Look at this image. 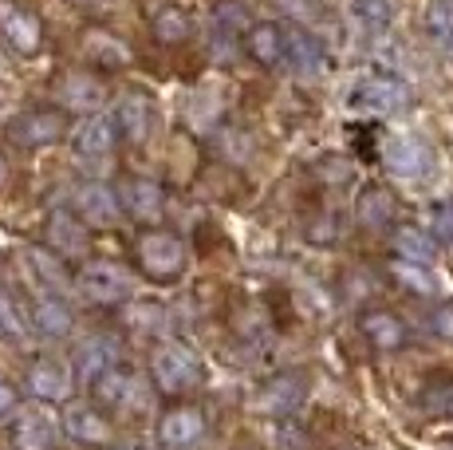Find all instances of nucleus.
<instances>
[{"instance_id": "nucleus-1", "label": "nucleus", "mask_w": 453, "mask_h": 450, "mask_svg": "<svg viewBox=\"0 0 453 450\" xmlns=\"http://www.w3.org/2000/svg\"><path fill=\"white\" fill-rule=\"evenodd\" d=\"M150 376L165 395H186L202 384V360L186 344H162L150 360Z\"/></svg>"}, {"instance_id": "nucleus-2", "label": "nucleus", "mask_w": 453, "mask_h": 450, "mask_svg": "<svg viewBox=\"0 0 453 450\" xmlns=\"http://www.w3.org/2000/svg\"><path fill=\"white\" fill-rule=\"evenodd\" d=\"M186 245H181L178 233H165V229H150L138 237V265L154 276V281H173V276L186 273Z\"/></svg>"}, {"instance_id": "nucleus-3", "label": "nucleus", "mask_w": 453, "mask_h": 450, "mask_svg": "<svg viewBox=\"0 0 453 450\" xmlns=\"http://www.w3.org/2000/svg\"><path fill=\"white\" fill-rule=\"evenodd\" d=\"M347 103H351L355 111H363V115H390V111L411 103V88H406L398 75L374 72V75H363V80L355 83L351 95H347Z\"/></svg>"}, {"instance_id": "nucleus-4", "label": "nucleus", "mask_w": 453, "mask_h": 450, "mask_svg": "<svg viewBox=\"0 0 453 450\" xmlns=\"http://www.w3.org/2000/svg\"><path fill=\"white\" fill-rule=\"evenodd\" d=\"M67 135V115L56 107H28L8 123V138L24 151H43V146L59 143Z\"/></svg>"}, {"instance_id": "nucleus-5", "label": "nucleus", "mask_w": 453, "mask_h": 450, "mask_svg": "<svg viewBox=\"0 0 453 450\" xmlns=\"http://www.w3.org/2000/svg\"><path fill=\"white\" fill-rule=\"evenodd\" d=\"M80 292L95 305H119V300H127L134 292V281L115 261H87L80 273Z\"/></svg>"}, {"instance_id": "nucleus-6", "label": "nucleus", "mask_w": 453, "mask_h": 450, "mask_svg": "<svg viewBox=\"0 0 453 450\" xmlns=\"http://www.w3.org/2000/svg\"><path fill=\"white\" fill-rule=\"evenodd\" d=\"M382 162H387L390 175L422 182L434 170V151L418 135H395V138H387V146H382Z\"/></svg>"}, {"instance_id": "nucleus-7", "label": "nucleus", "mask_w": 453, "mask_h": 450, "mask_svg": "<svg viewBox=\"0 0 453 450\" xmlns=\"http://www.w3.org/2000/svg\"><path fill=\"white\" fill-rule=\"evenodd\" d=\"M0 36L16 51H24V56L40 51L43 44V28H40L36 12L28 4H20V0H0Z\"/></svg>"}, {"instance_id": "nucleus-8", "label": "nucleus", "mask_w": 453, "mask_h": 450, "mask_svg": "<svg viewBox=\"0 0 453 450\" xmlns=\"http://www.w3.org/2000/svg\"><path fill=\"white\" fill-rule=\"evenodd\" d=\"M115 138H119L115 119L87 115L72 131V154L80 162H103V159H111V151H115Z\"/></svg>"}, {"instance_id": "nucleus-9", "label": "nucleus", "mask_w": 453, "mask_h": 450, "mask_svg": "<svg viewBox=\"0 0 453 450\" xmlns=\"http://www.w3.org/2000/svg\"><path fill=\"white\" fill-rule=\"evenodd\" d=\"M245 56L260 67H280L288 59V28L276 20H257L245 32Z\"/></svg>"}, {"instance_id": "nucleus-10", "label": "nucleus", "mask_w": 453, "mask_h": 450, "mask_svg": "<svg viewBox=\"0 0 453 450\" xmlns=\"http://www.w3.org/2000/svg\"><path fill=\"white\" fill-rule=\"evenodd\" d=\"M115 127L130 146H146V138L154 131V103L142 91H127L115 103Z\"/></svg>"}, {"instance_id": "nucleus-11", "label": "nucleus", "mask_w": 453, "mask_h": 450, "mask_svg": "<svg viewBox=\"0 0 453 450\" xmlns=\"http://www.w3.org/2000/svg\"><path fill=\"white\" fill-rule=\"evenodd\" d=\"M119 202H123V210L134 221L150 225V221H158L165 210V190L154 178H127L123 190H119Z\"/></svg>"}, {"instance_id": "nucleus-12", "label": "nucleus", "mask_w": 453, "mask_h": 450, "mask_svg": "<svg viewBox=\"0 0 453 450\" xmlns=\"http://www.w3.org/2000/svg\"><path fill=\"white\" fill-rule=\"evenodd\" d=\"M245 20H249V8L241 4V0H217L213 4V16H209V24H213V32H209V44H217V56H229V44H237V40H245Z\"/></svg>"}, {"instance_id": "nucleus-13", "label": "nucleus", "mask_w": 453, "mask_h": 450, "mask_svg": "<svg viewBox=\"0 0 453 450\" xmlns=\"http://www.w3.org/2000/svg\"><path fill=\"white\" fill-rule=\"evenodd\" d=\"M119 194L103 182H83L75 190V213L87 221V225H115L119 221Z\"/></svg>"}, {"instance_id": "nucleus-14", "label": "nucleus", "mask_w": 453, "mask_h": 450, "mask_svg": "<svg viewBox=\"0 0 453 450\" xmlns=\"http://www.w3.org/2000/svg\"><path fill=\"white\" fill-rule=\"evenodd\" d=\"M28 387H32L36 400H48V403L67 400V392H72V368H67L64 360H56V356H43V360L32 363Z\"/></svg>"}, {"instance_id": "nucleus-15", "label": "nucleus", "mask_w": 453, "mask_h": 450, "mask_svg": "<svg viewBox=\"0 0 453 450\" xmlns=\"http://www.w3.org/2000/svg\"><path fill=\"white\" fill-rule=\"evenodd\" d=\"M95 395L111 407H142V376L115 363L107 376L95 379Z\"/></svg>"}, {"instance_id": "nucleus-16", "label": "nucleus", "mask_w": 453, "mask_h": 450, "mask_svg": "<svg viewBox=\"0 0 453 450\" xmlns=\"http://www.w3.org/2000/svg\"><path fill=\"white\" fill-rule=\"evenodd\" d=\"M202 431H205V419L197 407H173V411H165L162 423H158V438L173 450L194 446L197 438H202Z\"/></svg>"}, {"instance_id": "nucleus-17", "label": "nucleus", "mask_w": 453, "mask_h": 450, "mask_svg": "<svg viewBox=\"0 0 453 450\" xmlns=\"http://www.w3.org/2000/svg\"><path fill=\"white\" fill-rule=\"evenodd\" d=\"M64 427L75 443H87V446H107L111 443V423L95 411L91 403H72L64 415Z\"/></svg>"}, {"instance_id": "nucleus-18", "label": "nucleus", "mask_w": 453, "mask_h": 450, "mask_svg": "<svg viewBox=\"0 0 453 450\" xmlns=\"http://www.w3.org/2000/svg\"><path fill=\"white\" fill-rule=\"evenodd\" d=\"M12 446L16 450H51L56 446V419L40 407L24 411L12 427Z\"/></svg>"}, {"instance_id": "nucleus-19", "label": "nucleus", "mask_w": 453, "mask_h": 450, "mask_svg": "<svg viewBox=\"0 0 453 450\" xmlns=\"http://www.w3.org/2000/svg\"><path fill=\"white\" fill-rule=\"evenodd\" d=\"M284 67H292L300 80H316L324 72V48L316 36H308L303 28H288V59Z\"/></svg>"}, {"instance_id": "nucleus-20", "label": "nucleus", "mask_w": 453, "mask_h": 450, "mask_svg": "<svg viewBox=\"0 0 453 450\" xmlns=\"http://www.w3.org/2000/svg\"><path fill=\"white\" fill-rule=\"evenodd\" d=\"M103 99H107V88L87 72H67L64 83H59V103L72 111H91L95 115V107H103Z\"/></svg>"}, {"instance_id": "nucleus-21", "label": "nucleus", "mask_w": 453, "mask_h": 450, "mask_svg": "<svg viewBox=\"0 0 453 450\" xmlns=\"http://www.w3.org/2000/svg\"><path fill=\"white\" fill-rule=\"evenodd\" d=\"M355 213H359V225H367V229H390L398 218V202L387 186H367L355 202Z\"/></svg>"}, {"instance_id": "nucleus-22", "label": "nucleus", "mask_w": 453, "mask_h": 450, "mask_svg": "<svg viewBox=\"0 0 453 450\" xmlns=\"http://www.w3.org/2000/svg\"><path fill=\"white\" fill-rule=\"evenodd\" d=\"M32 328H36L43 340H64V336L75 328V316L59 297L43 292V297L36 300V308H32Z\"/></svg>"}, {"instance_id": "nucleus-23", "label": "nucleus", "mask_w": 453, "mask_h": 450, "mask_svg": "<svg viewBox=\"0 0 453 450\" xmlns=\"http://www.w3.org/2000/svg\"><path fill=\"white\" fill-rule=\"evenodd\" d=\"M359 328L374 348H382V352H395V348L406 344V324L395 313H387V308H371V313H363Z\"/></svg>"}, {"instance_id": "nucleus-24", "label": "nucleus", "mask_w": 453, "mask_h": 450, "mask_svg": "<svg viewBox=\"0 0 453 450\" xmlns=\"http://www.w3.org/2000/svg\"><path fill=\"white\" fill-rule=\"evenodd\" d=\"M115 363H119V348L107 336H91V340H83L80 348H75V371H80L83 379H91V384L99 376H107Z\"/></svg>"}, {"instance_id": "nucleus-25", "label": "nucleus", "mask_w": 453, "mask_h": 450, "mask_svg": "<svg viewBox=\"0 0 453 450\" xmlns=\"http://www.w3.org/2000/svg\"><path fill=\"white\" fill-rule=\"evenodd\" d=\"M24 265H28L32 281L40 284L43 292H51V297H59V292L67 289V273H64V261H59L56 249H28L24 253Z\"/></svg>"}, {"instance_id": "nucleus-26", "label": "nucleus", "mask_w": 453, "mask_h": 450, "mask_svg": "<svg viewBox=\"0 0 453 450\" xmlns=\"http://www.w3.org/2000/svg\"><path fill=\"white\" fill-rule=\"evenodd\" d=\"M83 218L80 213H67V210H56L48 218V237H51V249L56 253H64V257H75V253H83V245H87V229H83Z\"/></svg>"}, {"instance_id": "nucleus-27", "label": "nucleus", "mask_w": 453, "mask_h": 450, "mask_svg": "<svg viewBox=\"0 0 453 450\" xmlns=\"http://www.w3.org/2000/svg\"><path fill=\"white\" fill-rule=\"evenodd\" d=\"M395 253L398 261L430 265L434 253H438V241H434V233L418 229V225H403V229H395Z\"/></svg>"}, {"instance_id": "nucleus-28", "label": "nucleus", "mask_w": 453, "mask_h": 450, "mask_svg": "<svg viewBox=\"0 0 453 450\" xmlns=\"http://www.w3.org/2000/svg\"><path fill=\"white\" fill-rule=\"evenodd\" d=\"M303 400V384L296 376H280V379H273V384L265 387V392L257 395V407L260 411H268V415H288L296 411Z\"/></svg>"}, {"instance_id": "nucleus-29", "label": "nucleus", "mask_w": 453, "mask_h": 450, "mask_svg": "<svg viewBox=\"0 0 453 450\" xmlns=\"http://www.w3.org/2000/svg\"><path fill=\"white\" fill-rule=\"evenodd\" d=\"M189 12L186 8H178V4H165L154 12V20H150V32L162 40V44H181V40L189 36Z\"/></svg>"}, {"instance_id": "nucleus-30", "label": "nucleus", "mask_w": 453, "mask_h": 450, "mask_svg": "<svg viewBox=\"0 0 453 450\" xmlns=\"http://www.w3.org/2000/svg\"><path fill=\"white\" fill-rule=\"evenodd\" d=\"M0 340H8V344L28 340V324H24L20 305H16L12 292H4V289H0Z\"/></svg>"}, {"instance_id": "nucleus-31", "label": "nucleus", "mask_w": 453, "mask_h": 450, "mask_svg": "<svg viewBox=\"0 0 453 450\" xmlns=\"http://www.w3.org/2000/svg\"><path fill=\"white\" fill-rule=\"evenodd\" d=\"M127 324L134 328V332L150 336V332H162L165 324V308L158 305V300H138V305L127 308Z\"/></svg>"}, {"instance_id": "nucleus-32", "label": "nucleus", "mask_w": 453, "mask_h": 450, "mask_svg": "<svg viewBox=\"0 0 453 450\" xmlns=\"http://www.w3.org/2000/svg\"><path fill=\"white\" fill-rule=\"evenodd\" d=\"M351 12H355V20L371 32L387 28V24L395 20V4H390V0H351Z\"/></svg>"}, {"instance_id": "nucleus-33", "label": "nucleus", "mask_w": 453, "mask_h": 450, "mask_svg": "<svg viewBox=\"0 0 453 450\" xmlns=\"http://www.w3.org/2000/svg\"><path fill=\"white\" fill-rule=\"evenodd\" d=\"M426 28L438 44H449L453 48V0H430L426 8Z\"/></svg>"}, {"instance_id": "nucleus-34", "label": "nucleus", "mask_w": 453, "mask_h": 450, "mask_svg": "<svg viewBox=\"0 0 453 450\" xmlns=\"http://www.w3.org/2000/svg\"><path fill=\"white\" fill-rule=\"evenodd\" d=\"M87 56L107 59L111 67H115V64H130V48L123 44V40L107 36V32H87Z\"/></svg>"}, {"instance_id": "nucleus-35", "label": "nucleus", "mask_w": 453, "mask_h": 450, "mask_svg": "<svg viewBox=\"0 0 453 450\" xmlns=\"http://www.w3.org/2000/svg\"><path fill=\"white\" fill-rule=\"evenodd\" d=\"M430 233L438 245H453V202H438L430 210Z\"/></svg>"}, {"instance_id": "nucleus-36", "label": "nucleus", "mask_w": 453, "mask_h": 450, "mask_svg": "<svg viewBox=\"0 0 453 450\" xmlns=\"http://www.w3.org/2000/svg\"><path fill=\"white\" fill-rule=\"evenodd\" d=\"M395 273H398V281H403L406 289H414V292H434V289H438V284H434V276L426 273V265L398 261V265H395Z\"/></svg>"}, {"instance_id": "nucleus-37", "label": "nucleus", "mask_w": 453, "mask_h": 450, "mask_svg": "<svg viewBox=\"0 0 453 450\" xmlns=\"http://www.w3.org/2000/svg\"><path fill=\"white\" fill-rule=\"evenodd\" d=\"M426 328H430L434 340H453V300H441L426 320Z\"/></svg>"}, {"instance_id": "nucleus-38", "label": "nucleus", "mask_w": 453, "mask_h": 450, "mask_svg": "<svg viewBox=\"0 0 453 450\" xmlns=\"http://www.w3.org/2000/svg\"><path fill=\"white\" fill-rule=\"evenodd\" d=\"M16 407H20V392H16L8 379H0V419H8Z\"/></svg>"}, {"instance_id": "nucleus-39", "label": "nucleus", "mask_w": 453, "mask_h": 450, "mask_svg": "<svg viewBox=\"0 0 453 450\" xmlns=\"http://www.w3.org/2000/svg\"><path fill=\"white\" fill-rule=\"evenodd\" d=\"M4 178H8V162L0 159V186H4Z\"/></svg>"}, {"instance_id": "nucleus-40", "label": "nucleus", "mask_w": 453, "mask_h": 450, "mask_svg": "<svg viewBox=\"0 0 453 450\" xmlns=\"http://www.w3.org/2000/svg\"><path fill=\"white\" fill-rule=\"evenodd\" d=\"M127 450H134V446H127Z\"/></svg>"}]
</instances>
